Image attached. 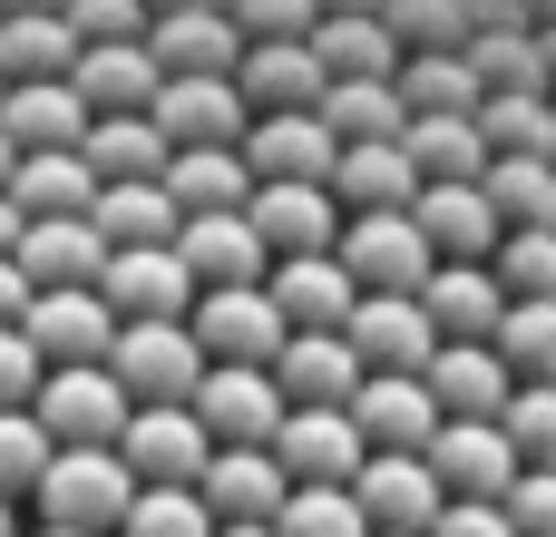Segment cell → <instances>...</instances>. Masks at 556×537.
<instances>
[{"mask_svg":"<svg viewBox=\"0 0 556 537\" xmlns=\"http://www.w3.org/2000/svg\"><path fill=\"white\" fill-rule=\"evenodd\" d=\"M108 382L127 391V411H186L205 382V352L186 323H117L108 342Z\"/></svg>","mask_w":556,"mask_h":537,"instance_id":"cell-1","label":"cell"},{"mask_svg":"<svg viewBox=\"0 0 556 537\" xmlns=\"http://www.w3.org/2000/svg\"><path fill=\"white\" fill-rule=\"evenodd\" d=\"M127 499H137V479L117 470V450H49V470L29 489V509L68 537H117Z\"/></svg>","mask_w":556,"mask_h":537,"instance_id":"cell-2","label":"cell"},{"mask_svg":"<svg viewBox=\"0 0 556 537\" xmlns=\"http://www.w3.org/2000/svg\"><path fill=\"white\" fill-rule=\"evenodd\" d=\"M29 421H39V440H49V450H117V430H127V391L108 382V362L39 372Z\"/></svg>","mask_w":556,"mask_h":537,"instance_id":"cell-3","label":"cell"},{"mask_svg":"<svg viewBox=\"0 0 556 537\" xmlns=\"http://www.w3.org/2000/svg\"><path fill=\"white\" fill-rule=\"evenodd\" d=\"M186 333H195V352H205V362H244V372H274V352L293 342L264 284H225V294H195Z\"/></svg>","mask_w":556,"mask_h":537,"instance_id":"cell-4","label":"cell"},{"mask_svg":"<svg viewBox=\"0 0 556 537\" xmlns=\"http://www.w3.org/2000/svg\"><path fill=\"white\" fill-rule=\"evenodd\" d=\"M195 430L215 440V450H274V430H283V391H274V372H244V362H205V382H195Z\"/></svg>","mask_w":556,"mask_h":537,"instance_id":"cell-5","label":"cell"},{"mask_svg":"<svg viewBox=\"0 0 556 537\" xmlns=\"http://www.w3.org/2000/svg\"><path fill=\"white\" fill-rule=\"evenodd\" d=\"M332 264L352 274V294H420L430 284V245L410 215H342Z\"/></svg>","mask_w":556,"mask_h":537,"instance_id":"cell-6","label":"cell"},{"mask_svg":"<svg viewBox=\"0 0 556 537\" xmlns=\"http://www.w3.org/2000/svg\"><path fill=\"white\" fill-rule=\"evenodd\" d=\"M352 509H362L371 537H420L450 499H440V479L420 470V450H371V460L352 470Z\"/></svg>","mask_w":556,"mask_h":537,"instance_id":"cell-7","label":"cell"},{"mask_svg":"<svg viewBox=\"0 0 556 537\" xmlns=\"http://www.w3.org/2000/svg\"><path fill=\"white\" fill-rule=\"evenodd\" d=\"M205 460H215V440L195 430V411H127V430H117V470L137 489H195Z\"/></svg>","mask_w":556,"mask_h":537,"instance_id":"cell-8","label":"cell"},{"mask_svg":"<svg viewBox=\"0 0 556 537\" xmlns=\"http://www.w3.org/2000/svg\"><path fill=\"white\" fill-rule=\"evenodd\" d=\"M323 59L303 49V39H244V59H235V98H244V117H313L323 108Z\"/></svg>","mask_w":556,"mask_h":537,"instance_id":"cell-9","label":"cell"},{"mask_svg":"<svg viewBox=\"0 0 556 537\" xmlns=\"http://www.w3.org/2000/svg\"><path fill=\"white\" fill-rule=\"evenodd\" d=\"M117 323H186L195 313V284H186V264L166 254V245H137V254H108L98 264V284H88Z\"/></svg>","mask_w":556,"mask_h":537,"instance_id":"cell-10","label":"cell"},{"mask_svg":"<svg viewBox=\"0 0 556 537\" xmlns=\"http://www.w3.org/2000/svg\"><path fill=\"white\" fill-rule=\"evenodd\" d=\"M147 127H156V137H166V157H176V147H235L254 117H244L235 78H156Z\"/></svg>","mask_w":556,"mask_h":537,"instance_id":"cell-11","label":"cell"},{"mask_svg":"<svg viewBox=\"0 0 556 537\" xmlns=\"http://www.w3.org/2000/svg\"><path fill=\"white\" fill-rule=\"evenodd\" d=\"M20 342L39 352V372H78V362H108V342H117V313H108L98 294H29V313H20Z\"/></svg>","mask_w":556,"mask_h":537,"instance_id":"cell-12","label":"cell"},{"mask_svg":"<svg viewBox=\"0 0 556 537\" xmlns=\"http://www.w3.org/2000/svg\"><path fill=\"white\" fill-rule=\"evenodd\" d=\"M420 470L440 479V499H508L518 450L498 440V421H440L430 450H420Z\"/></svg>","mask_w":556,"mask_h":537,"instance_id":"cell-13","label":"cell"},{"mask_svg":"<svg viewBox=\"0 0 556 537\" xmlns=\"http://www.w3.org/2000/svg\"><path fill=\"white\" fill-rule=\"evenodd\" d=\"M244 225H254L264 264H293V254H332L342 205H332L323 186H254V196H244Z\"/></svg>","mask_w":556,"mask_h":537,"instance_id":"cell-14","label":"cell"},{"mask_svg":"<svg viewBox=\"0 0 556 537\" xmlns=\"http://www.w3.org/2000/svg\"><path fill=\"white\" fill-rule=\"evenodd\" d=\"M362 460H371V450H362V430H352L342 411H283V430H274V470H283L293 489H352Z\"/></svg>","mask_w":556,"mask_h":537,"instance_id":"cell-15","label":"cell"},{"mask_svg":"<svg viewBox=\"0 0 556 537\" xmlns=\"http://www.w3.org/2000/svg\"><path fill=\"white\" fill-rule=\"evenodd\" d=\"M293 499V479L274 470V450H215L195 479V509L215 528H274V509Z\"/></svg>","mask_w":556,"mask_h":537,"instance_id":"cell-16","label":"cell"},{"mask_svg":"<svg viewBox=\"0 0 556 537\" xmlns=\"http://www.w3.org/2000/svg\"><path fill=\"white\" fill-rule=\"evenodd\" d=\"M235 157H244L254 186H323L342 147H332L323 117H254V127L235 137Z\"/></svg>","mask_w":556,"mask_h":537,"instance_id":"cell-17","label":"cell"},{"mask_svg":"<svg viewBox=\"0 0 556 537\" xmlns=\"http://www.w3.org/2000/svg\"><path fill=\"white\" fill-rule=\"evenodd\" d=\"M10 264H20L29 294H88L98 264H108V245L88 235V215H39V225H20Z\"/></svg>","mask_w":556,"mask_h":537,"instance_id":"cell-18","label":"cell"},{"mask_svg":"<svg viewBox=\"0 0 556 537\" xmlns=\"http://www.w3.org/2000/svg\"><path fill=\"white\" fill-rule=\"evenodd\" d=\"M342 342H352L362 372H420V362L440 352V333H430V313H420L410 294H362L352 323H342Z\"/></svg>","mask_w":556,"mask_h":537,"instance_id":"cell-19","label":"cell"},{"mask_svg":"<svg viewBox=\"0 0 556 537\" xmlns=\"http://www.w3.org/2000/svg\"><path fill=\"white\" fill-rule=\"evenodd\" d=\"M420 391H430L440 421H498L518 382H508V362H498L489 342H440V352L420 362Z\"/></svg>","mask_w":556,"mask_h":537,"instance_id":"cell-20","label":"cell"},{"mask_svg":"<svg viewBox=\"0 0 556 537\" xmlns=\"http://www.w3.org/2000/svg\"><path fill=\"white\" fill-rule=\"evenodd\" d=\"M342 421L362 430V450H430V430H440L420 372H362V391L342 401Z\"/></svg>","mask_w":556,"mask_h":537,"instance_id":"cell-21","label":"cell"},{"mask_svg":"<svg viewBox=\"0 0 556 537\" xmlns=\"http://www.w3.org/2000/svg\"><path fill=\"white\" fill-rule=\"evenodd\" d=\"M401 215L420 225L430 264H489V254H498V215H489V196H479V186H420Z\"/></svg>","mask_w":556,"mask_h":537,"instance_id":"cell-22","label":"cell"},{"mask_svg":"<svg viewBox=\"0 0 556 537\" xmlns=\"http://www.w3.org/2000/svg\"><path fill=\"white\" fill-rule=\"evenodd\" d=\"M166 254L186 264V284H195V294H225V284H264V245H254V225H244V215H186Z\"/></svg>","mask_w":556,"mask_h":537,"instance_id":"cell-23","label":"cell"},{"mask_svg":"<svg viewBox=\"0 0 556 537\" xmlns=\"http://www.w3.org/2000/svg\"><path fill=\"white\" fill-rule=\"evenodd\" d=\"M264 294H274V313H283V333H342L352 323V274L332 264V254H293V264H264Z\"/></svg>","mask_w":556,"mask_h":537,"instance_id":"cell-24","label":"cell"},{"mask_svg":"<svg viewBox=\"0 0 556 537\" xmlns=\"http://www.w3.org/2000/svg\"><path fill=\"white\" fill-rule=\"evenodd\" d=\"M274 391H283V411H342L362 391V362H352L342 333H293L274 352Z\"/></svg>","mask_w":556,"mask_h":537,"instance_id":"cell-25","label":"cell"},{"mask_svg":"<svg viewBox=\"0 0 556 537\" xmlns=\"http://www.w3.org/2000/svg\"><path fill=\"white\" fill-rule=\"evenodd\" d=\"M323 196H332V205H352V215H401V205L420 196V176H410L401 137H371V147H342V157H332Z\"/></svg>","mask_w":556,"mask_h":537,"instance_id":"cell-26","label":"cell"},{"mask_svg":"<svg viewBox=\"0 0 556 537\" xmlns=\"http://www.w3.org/2000/svg\"><path fill=\"white\" fill-rule=\"evenodd\" d=\"M410 303L430 313V333H440V342H489V333H498V313H508V294L489 284V264H430V284H420Z\"/></svg>","mask_w":556,"mask_h":537,"instance_id":"cell-27","label":"cell"},{"mask_svg":"<svg viewBox=\"0 0 556 537\" xmlns=\"http://www.w3.org/2000/svg\"><path fill=\"white\" fill-rule=\"evenodd\" d=\"M156 186H166L176 215H244V196H254V176H244L235 147H176L156 166Z\"/></svg>","mask_w":556,"mask_h":537,"instance_id":"cell-28","label":"cell"},{"mask_svg":"<svg viewBox=\"0 0 556 537\" xmlns=\"http://www.w3.org/2000/svg\"><path fill=\"white\" fill-rule=\"evenodd\" d=\"M0 137H10V157H49V147L88 137V108L59 78H20V88H0Z\"/></svg>","mask_w":556,"mask_h":537,"instance_id":"cell-29","label":"cell"},{"mask_svg":"<svg viewBox=\"0 0 556 537\" xmlns=\"http://www.w3.org/2000/svg\"><path fill=\"white\" fill-rule=\"evenodd\" d=\"M176 205H166V186L156 176H137V186H98L88 196V235L108 245V254H137V245H176Z\"/></svg>","mask_w":556,"mask_h":537,"instance_id":"cell-30","label":"cell"},{"mask_svg":"<svg viewBox=\"0 0 556 537\" xmlns=\"http://www.w3.org/2000/svg\"><path fill=\"white\" fill-rule=\"evenodd\" d=\"M498 235H556V157H489L479 176Z\"/></svg>","mask_w":556,"mask_h":537,"instance_id":"cell-31","label":"cell"},{"mask_svg":"<svg viewBox=\"0 0 556 537\" xmlns=\"http://www.w3.org/2000/svg\"><path fill=\"white\" fill-rule=\"evenodd\" d=\"M391 88H401V117H479V68L459 49H410Z\"/></svg>","mask_w":556,"mask_h":537,"instance_id":"cell-32","label":"cell"},{"mask_svg":"<svg viewBox=\"0 0 556 537\" xmlns=\"http://www.w3.org/2000/svg\"><path fill=\"white\" fill-rule=\"evenodd\" d=\"M401 157H410L420 186H479L489 176V147H479L469 117H410L401 127Z\"/></svg>","mask_w":556,"mask_h":537,"instance_id":"cell-33","label":"cell"},{"mask_svg":"<svg viewBox=\"0 0 556 537\" xmlns=\"http://www.w3.org/2000/svg\"><path fill=\"white\" fill-rule=\"evenodd\" d=\"M0 196L20 205V225H39V215H88V196H98V176L78 166V147H49V157H20Z\"/></svg>","mask_w":556,"mask_h":537,"instance_id":"cell-34","label":"cell"},{"mask_svg":"<svg viewBox=\"0 0 556 537\" xmlns=\"http://www.w3.org/2000/svg\"><path fill=\"white\" fill-rule=\"evenodd\" d=\"M313 117L332 127V147H371V137H401V127H410V117H401V88H391V78H332Z\"/></svg>","mask_w":556,"mask_h":537,"instance_id":"cell-35","label":"cell"},{"mask_svg":"<svg viewBox=\"0 0 556 537\" xmlns=\"http://www.w3.org/2000/svg\"><path fill=\"white\" fill-rule=\"evenodd\" d=\"M78 166H88L98 186H137V176H156V166H166V137H156L147 117H88Z\"/></svg>","mask_w":556,"mask_h":537,"instance_id":"cell-36","label":"cell"},{"mask_svg":"<svg viewBox=\"0 0 556 537\" xmlns=\"http://www.w3.org/2000/svg\"><path fill=\"white\" fill-rule=\"evenodd\" d=\"M489 352L508 362V382L556 391V303H508V313H498V333H489Z\"/></svg>","mask_w":556,"mask_h":537,"instance_id":"cell-37","label":"cell"},{"mask_svg":"<svg viewBox=\"0 0 556 537\" xmlns=\"http://www.w3.org/2000/svg\"><path fill=\"white\" fill-rule=\"evenodd\" d=\"M489 284H498L508 303H556V235H498Z\"/></svg>","mask_w":556,"mask_h":537,"instance_id":"cell-38","label":"cell"},{"mask_svg":"<svg viewBox=\"0 0 556 537\" xmlns=\"http://www.w3.org/2000/svg\"><path fill=\"white\" fill-rule=\"evenodd\" d=\"M498 440L518 450V470H556V391L518 382V391H508V411H498Z\"/></svg>","mask_w":556,"mask_h":537,"instance_id":"cell-39","label":"cell"},{"mask_svg":"<svg viewBox=\"0 0 556 537\" xmlns=\"http://www.w3.org/2000/svg\"><path fill=\"white\" fill-rule=\"evenodd\" d=\"M274 537H371V528H362L352 489H293V499L274 509Z\"/></svg>","mask_w":556,"mask_h":537,"instance_id":"cell-40","label":"cell"},{"mask_svg":"<svg viewBox=\"0 0 556 537\" xmlns=\"http://www.w3.org/2000/svg\"><path fill=\"white\" fill-rule=\"evenodd\" d=\"M117 537H215V519L195 509V489H137Z\"/></svg>","mask_w":556,"mask_h":537,"instance_id":"cell-41","label":"cell"},{"mask_svg":"<svg viewBox=\"0 0 556 537\" xmlns=\"http://www.w3.org/2000/svg\"><path fill=\"white\" fill-rule=\"evenodd\" d=\"M39 470H49V440H39V421H29V411H0V499L20 509V499L39 489Z\"/></svg>","mask_w":556,"mask_h":537,"instance_id":"cell-42","label":"cell"},{"mask_svg":"<svg viewBox=\"0 0 556 537\" xmlns=\"http://www.w3.org/2000/svg\"><path fill=\"white\" fill-rule=\"evenodd\" d=\"M498 519L518 537H556V470H518L508 499H498Z\"/></svg>","mask_w":556,"mask_h":537,"instance_id":"cell-43","label":"cell"},{"mask_svg":"<svg viewBox=\"0 0 556 537\" xmlns=\"http://www.w3.org/2000/svg\"><path fill=\"white\" fill-rule=\"evenodd\" d=\"M29 391H39V352L20 342V323L0 333V411H29Z\"/></svg>","mask_w":556,"mask_h":537,"instance_id":"cell-44","label":"cell"},{"mask_svg":"<svg viewBox=\"0 0 556 537\" xmlns=\"http://www.w3.org/2000/svg\"><path fill=\"white\" fill-rule=\"evenodd\" d=\"M420 537H518V528L498 519V499H450V509H440Z\"/></svg>","mask_w":556,"mask_h":537,"instance_id":"cell-45","label":"cell"},{"mask_svg":"<svg viewBox=\"0 0 556 537\" xmlns=\"http://www.w3.org/2000/svg\"><path fill=\"white\" fill-rule=\"evenodd\" d=\"M20 313H29V284H20V264H10V254H0V333H10V323H20Z\"/></svg>","mask_w":556,"mask_h":537,"instance_id":"cell-46","label":"cell"},{"mask_svg":"<svg viewBox=\"0 0 556 537\" xmlns=\"http://www.w3.org/2000/svg\"><path fill=\"white\" fill-rule=\"evenodd\" d=\"M10 245H20V205L0 196V254H10Z\"/></svg>","mask_w":556,"mask_h":537,"instance_id":"cell-47","label":"cell"},{"mask_svg":"<svg viewBox=\"0 0 556 537\" xmlns=\"http://www.w3.org/2000/svg\"><path fill=\"white\" fill-rule=\"evenodd\" d=\"M10 166H20V157H10V137H0V186H10Z\"/></svg>","mask_w":556,"mask_h":537,"instance_id":"cell-48","label":"cell"},{"mask_svg":"<svg viewBox=\"0 0 556 537\" xmlns=\"http://www.w3.org/2000/svg\"><path fill=\"white\" fill-rule=\"evenodd\" d=\"M0 537H20V519H10V499H0Z\"/></svg>","mask_w":556,"mask_h":537,"instance_id":"cell-49","label":"cell"},{"mask_svg":"<svg viewBox=\"0 0 556 537\" xmlns=\"http://www.w3.org/2000/svg\"><path fill=\"white\" fill-rule=\"evenodd\" d=\"M215 537H274V528H215Z\"/></svg>","mask_w":556,"mask_h":537,"instance_id":"cell-50","label":"cell"},{"mask_svg":"<svg viewBox=\"0 0 556 537\" xmlns=\"http://www.w3.org/2000/svg\"><path fill=\"white\" fill-rule=\"evenodd\" d=\"M39 537H68V528H39Z\"/></svg>","mask_w":556,"mask_h":537,"instance_id":"cell-51","label":"cell"}]
</instances>
